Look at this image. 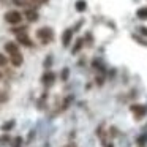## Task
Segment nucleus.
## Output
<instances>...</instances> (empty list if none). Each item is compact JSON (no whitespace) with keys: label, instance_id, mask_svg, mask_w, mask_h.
<instances>
[{"label":"nucleus","instance_id":"20e7f679","mask_svg":"<svg viewBox=\"0 0 147 147\" xmlns=\"http://www.w3.org/2000/svg\"><path fill=\"white\" fill-rule=\"evenodd\" d=\"M131 112H133L134 119H142L147 114V108L144 105H133L131 106Z\"/></svg>","mask_w":147,"mask_h":147},{"label":"nucleus","instance_id":"b1692460","mask_svg":"<svg viewBox=\"0 0 147 147\" xmlns=\"http://www.w3.org/2000/svg\"><path fill=\"white\" fill-rule=\"evenodd\" d=\"M0 78H2V73H0Z\"/></svg>","mask_w":147,"mask_h":147},{"label":"nucleus","instance_id":"f03ea898","mask_svg":"<svg viewBox=\"0 0 147 147\" xmlns=\"http://www.w3.org/2000/svg\"><path fill=\"white\" fill-rule=\"evenodd\" d=\"M5 21L8 24H11V26H19L22 22V14L16 10H10L5 13Z\"/></svg>","mask_w":147,"mask_h":147},{"label":"nucleus","instance_id":"9b49d317","mask_svg":"<svg viewBox=\"0 0 147 147\" xmlns=\"http://www.w3.org/2000/svg\"><path fill=\"white\" fill-rule=\"evenodd\" d=\"M136 16H138V19H141V21H147V7H141L139 10L136 11Z\"/></svg>","mask_w":147,"mask_h":147},{"label":"nucleus","instance_id":"7ed1b4c3","mask_svg":"<svg viewBox=\"0 0 147 147\" xmlns=\"http://www.w3.org/2000/svg\"><path fill=\"white\" fill-rule=\"evenodd\" d=\"M16 41L19 43V45H22V46H27V48H32V46H33V41L30 40V36L27 35V32L18 33V35H16Z\"/></svg>","mask_w":147,"mask_h":147},{"label":"nucleus","instance_id":"f257e3e1","mask_svg":"<svg viewBox=\"0 0 147 147\" xmlns=\"http://www.w3.org/2000/svg\"><path fill=\"white\" fill-rule=\"evenodd\" d=\"M36 38L43 43V45H48L54 40V30L51 27H41V29L36 30Z\"/></svg>","mask_w":147,"mask_h":147},{"label":"nucleus","instance_id":"39448f33","mask_svg":"<svg viewBox=\"0 0 147 147\" xmlns=\"http://www.w3.org/2000/svg\"><path fill=\"white\" fill-rule=\"evenodd\" d=\"M73 33H74V30H73V29H65V32L62 33V45H63L65 48H68V46L71 45V40H73Z\"/></svg>","mask_w":147,"mask_h":147},{"label":"nucleus","instance_id":"9d476101","mask_svg":"<svg viewBox=\"0 0 147 147\" xmlns=\"http://www.w3.org/2000/svg\"><path fill=\"white\" fill-rule=\"evenodd\" d=\"M74 8H76V11H79V13H84V11L87 10V2L86 0H78L76 3H74Z\"/></svg>","mask_w":147,"mask_h":147},{"label":"nucleus","instance_id":"2eb2a0df","mask_svg":"<svg viewBox=\"0 0 147 147\" xmlns=\"http://www.w3.org/2000/svg\"><path fill=\"white\" fill-rule=\"evenodd\" d=\"M133 40H138V41H139L141 45L147 46V40H142V38H139V36H138V35H133Z\"/></svg>","mask_w":147,"mask_h":147},{"label":"nucleus","instance_id":"f3484780","mask_svg":"<svg viewBox=\"0 0 147 147\" xmlns=\"http://www.w3.org/2000/svg\"><path fill=\"white\" fill-rule=\"evenodd\" d=\"M13 123H14L13 120L7 122V125H3V130H10V128H13Z\"/></svg>","mask_w":147,"mask_h":147},{"label":"nucleus","instance_id":"f8f14e48","mask_svg":"<svg viewBox=\"0 0 147 147\" xmlns=\"http://www.w3.org/2000/svg\"><path fill=\"white\" fill-rule=\"evenodd\" d=\"M82 46H84V38H78L76 40V43H74V48H73V54H78V52L82 49Z\"/></svg>","mask_w":147,"mask_h":147},{"label":"nucleus","instance_id":"6ab92c4d","mask_svg":"<svg viewBox=\"0 0 147 147\" xmlns=\"http://www.w3.org/2000/svg\"><path fill=\"white\" fill-rule=\"evenodd\" d=\"M3 101H7V93L0 92V103H3Z\"/></svg>","mask_w":147,"mask_h":147},{"label":"nucleus","instance_id":"aec40b11","mask_svg":"<svg viewBox=\"0 0 147 147\" xmlns=\"http://www.w3.org/2000/svg\"><path fill=\"white\" fill-rule=\"evenodd\" d=\"M45 67H48V68L51 67V55H49V57L46 59V62H45Z\"/></svg>","mask_w":147,"mask_h":147},{"label":"nucleus","instance_id":"423d86ee","mask_svg":"<svg viewBox=\"0 0 147 147\" xmlns=\"http://www.w3.org/2000/svg\"><path fill=\"white\" fill-rule=\"evenodd\" d=\"M54 81H55V74L52 73V71H49V70L41 76V82L45 84L46 87H51L52 84H54Z\"/></svg>","mask_w":147,"mask_h":147},{"label":"nucleus","instance_id":"6e6552de","mask_svg":"<svg viewBox=\"0 0 147 147\" xmlns=\"http://www.w3.org/2000/svg\"><path fill=\"white\" fill-rule=\"evenodd\" d=\"M10 62L13 63V67H21L22 62H24V57H22V54H21V51L16 52V54H13V55H10Z\"/></svg>","mask_w":147,"mask_h":147},{"label":"nucleus","instance_id":"1a4fd4ad","mask_svg":"<svg viewBox=\"0 0 147 147\" xmlns=\"http://www.w3.org/2000/svg\"><path fill=\"white\" fill-rule=\"evenodd\" d=\"M5 51H7L10 55H13V54H16V52H19V46H18V43H14V41H8L7 45H5Z\"/></svg>","mask_w":147,"mask_h":147},{"label":"nucleus","instance_id":"5701e85b","mask_svg":"<svg viewBox=\"0 0 147 147\" xmlns=\"http://www.w3.org/2000/svg\"><path fill=\"white\" fill-rule=\"evenodd\" d=\"M108 147H114V146H112V144H109V146H108Z\"/></svg>","mask_w":147,"mask_h":147},{"label":"nucleus","instance_id":"a211bd4d","mask_svg":"<svg viewBox=\"0 0 147 147\" xmlns=\"http://www.w3.org/2000/svg\"><path fill=\"white\" fill-rule=\"evenodd\" d=\"M139 33L142 36H147V27H139Z\"/></svg>","mask_w":147,"mask_h":147},{"label":"nucleus","instance_id":"dca6fc26","mask_svg":"<svg viewBox=\"0 0 147 147\" xmlns=\"http://www.w3.org/2000/svg\"><path fill=\"white\" fill-rule=\"evenodd\" d=\"M21 142H22V139H21V138H16L14 142H13V147H21Z\"/></svg>","mask_w":147,"mask_h":147},{"label":"nucleus","instance_id":"412c9836","mask_svg":"<svg viewBox=\"0 0 147 147\" xmlns=\"http://www.w3.org/2000/svg\"><path fill=\"white\" fill-rule=\"evenodd\" d=\"M48 2H49V0H38V3H40V5H43V3H48Z\"/></svg>","mask_w":147,"mask_h":147},{"label":"nucleus","instance_id":"4468645a","mask_svg":"<svg viewBox=\"0 0 147 147\" xmlns=\"http://www.w3.org/2000/svg\"><path fill=\"white\" fill-rule=\"evenodd\" d=\"M68 73H70V70H68V68H63V71H62V79L63 81L68 79Z\"/></svg>","mask_w":147,"mask_h":147},{"label":"nucleus","instance_id":"4be33fe9","mask_svg":"<svg viewBox=\"0 0 147 147\" xmlns=\"http://www.w3.org/2000/svg\"><path fill=\"white\" fill-rule=\"evenodd\" d=\"M67 147H76V144H73V142H71V144H68Z\"/></svg>","mask_w":147,"mask_h":147},{"label":"nucleus","instance_id":"0eeeda50","mask_svg":"<svg viewBox=\"0 0 147 147\" xmlns=\"http://www.w3.org/2000/svg\"><path fill=\"white\" fill-rule=\"evenodd\" d=\"M26 18H27V21H29V22H36V21H38V18H40L36 8H27V10H26Z\"/></svg>","mask_w":147,"mask_h":147},{"label":"nucleus","instance_id":"ddd939ff","mask_svg":"<svg viewBox=\"0 0 147 147\" xmlns=\"http://www.w3.org/2000/svg\"><path fill=\"white\" fill-rule=\"evenodd\" d=\"M7 63H8V59L5 57V55L2 54V52H0V67H5Z\"/></svg>","mask_w":147,"mask_h":147}]
</instances>
